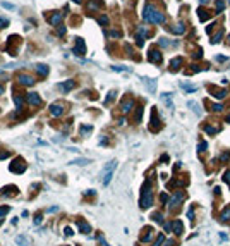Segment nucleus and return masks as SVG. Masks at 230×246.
<instances>
[{"instance_id": "nucleus-47", "label": "nucleus", "mask_w": 230, "mask_h": 246, "mask_svg": "<svg viewBox=\"0 0 230 246\" xmlns=\"http://www.w3.org/2000/svg\"><path fill=\"white\" fill-rule=\"evenodd\" d=\"M7 212H9V208H7V207H5V208H0V220H2V217L5 215Z\"/></svg>"}, {"instance_id": "nucleus-7", "label": "nucleus", "mask_w": 230, "mask_h": 246, "mask_svg": "<svg viewBox=\"0 0 230 246\" xmlns=\"http://www.w3.org/2000/svg\"><path fill=\"white\" fill-rule=\"evenodd\" d=\"M76 55H84L86 53V45H84V40L82 38H76V47L72 50Z\"/></svg>"}, {"instance_id": "nucleus-29", "label": "nucleus", "mask_w": 230, "mask_h": 246, "mask_svg": "<svg viewBox=\"0 0 230 246\" xmlns=\"http://www.w3.org/2000/svg\"><path fill=\"white\" fill-rule=\"evenodd\" d=\"M221 36H223V31H218L213 38H211V43L213 45H216V43H220V40H221Z\"/></svg>"}, {"instance_id": "nucleus-51", "label": "nucleus", "mask_w": 230, "mask_h": 246, "mask_svg": "<svg viewBox=\"0 0 230 246\" xmlns=\"http://www.w3.org/2000/svg\"><path fill=\"white\" fill-rule=\"evenodd\" d=\"M74 232H72V229L70 227H65V236H72Z\"/></svg>"}, {"instance_id": "nucleus-16", "label": "nucleus", "mask_w": 230, "mask_h": 246, "mask_svg": "<svg viewBox=\"0 0 230 246\" xmlns=\"http://www.w3.org/2000/svg\"><path fill=\"white\" fill-rule=\"evenodd\" d=\"M170 226H172V231H173L177 236H180V234L184 232V226H182L180 220H173V222H170Z\"/></svg>"}, {"instance_id": "nucleus-38", "label": "nucleus", "mask_w": 230, "mask_h": 246, "mask_svg": "<svg viewBox=\"0 0 230 246\" xmlns=\"http://www.w3.org/2000/svg\"><path fill=\"white\" fill-rule=\"evenodd\" d=\"M141 117H143V107H139L136 112V122H141Z\"/></svg>"}, {"instance_id": "nucleus-22", "label": "nucleus", "mask_w": 230, "mask_h": 246, "mask_svg": "<svg viewBox=\"0 0 230 246\" xmlns=\"http://www.w3.org/2000/svg\"><path fill=\"white\" fill-rule=\"evenodd\" d=\"M101 5H103V4H101L100 0H90V2H88V9H90V10L101 9Z\"/></svg>"}, {"instance_id": "nucleus-33", "label": "nucleus", "mask_w": 230, "mask_h": 246, "mask_svg": "<svg viewBox=\"0 0 230 246\" xmlns=\"http://www.w3.org/2000/svg\"><path fill=\"white\" fill-rule=\"evenodd\" d=\"M180 88H182V89H186V91H189V93L196 91V86H189V84H186V83H182V84H180Z\"/></svg>"}, {"instance_id": "nucleus-25", "label": "nucleus", "mask_w": 230, "mask_h": 246, "mask_svg": "<svg viewBox=\"0 0 230 246\" xmlns=\"http://www.w3.org/2000/svg\"><path fill=\"white\" fill-rule=\"evenodd\" d=\"M16 243H17L19 246H28V245H29L28 237H26V236H22V234H21V236H16Z\"/></svg>"}, {"instance_id": "nucleus-23", "label": "nucleus", "mask_w": 230, "mask_h": 246, "mask_svg": "<svg viewBox=\"0 0 230 246\" xmlns=\"http://www.w3.org/2000/svg\"><path fill=\"white\" fill-rule=\"evenodd\" d=\"M36 72H38L40 76L45 78V76L48 74V66H45V64H38V66H36Z\"/></svg>"}, {"instance_id": "nucleus-49", "label": "nucleus", "mask_w": 230, "mask_h": 246, "mask_svg": "<svg viewBox=\"0 0 230 246\" xmlns=\"http://www.w3.org/2000/svg\"><path fill=\"white\" fill-rule=\"evenodd\" d=\"M223 181H225V183H230V172H225V174H223Z\"/></svg>"}, {"instance_id": "nucleus-32", "label": "nucleus", "mask_w": 230, "mask_h": 246, "mask_svg": "<svg viewBox=\"0 0 230 246\" xmlns=\"http://www.w3.org/2000/svg\"><path fill=\"white\" fill-rule=\"evenodd\" d=\"M98 22H100L101 26H107V24H108V16H105V14L100 16V17H98Z\"/></svg>"}, {"instance_id": "nucleus-1", "label": "nucleus", "mask_w": 230, "mask_h": 246, "mask_svg": "<svg viewBox=\"0 0 230 246\" xmlns=\"http://www.w3.org/2000/svg\"><path fill=\"white\" fill-rule=\"evenodd\" d=\"M143 19L146 21V22L161 24V22L165 21V16H163V12H160V10L156 9L155 5L146 4V5H144V9H143Z\"/></svg>"}, {"instance_id": "nucleus-46", "label": "nucleus", "mask_w": 230, "mask_h": 246, "mask_svg": "<svg viewBox=\"0 0 230 246\" xmlns=\"http://www.w3.org/2000/svg\"><path fill=\"white\" fill-rule=\"evenodd\" d=\"M215 26H216V22H211L210 26H208V28H206V33H211V31L215 30Z\"/></svg>"}, {"instance_id": "nucleus-37", "label": "nucleus", "mask_w": 230, "mask_h": 246, "mask_svg": "<svg viewBox=\"0 0 230 246\" xmlns=\"http://www.w3.org/2000/svg\"><path fill=\"white\" fill-rule=\"evenodd\" d=\"M220 160H221V162H229V160H230V151H225V153H221Z\"/></svg>"}, {"instance_id": "nucleus-36", "label": "nucleus", "mask_w": 230, "mask_h": 246, "mask_svg": "<svg viewBox=\"0 0 230 246\" xmlns=\"http://www.w3.org/2000/svg\"><path fill=\"white\" fill-rule=\"evenodd\" d=\"M9 26V19L7 17H0V28H7Z\"/></svg>"}, {"instance_id": "nucleus-20", "label": "nucleus", "mask_w": 230, "mask_h": 246, "mask_svg": "<svg viewBox=\"0 0 230 246\" xmlns=\"http://www.w3.org/2000/svg\"><path fill=\"white\" fill-rule=\"evenodd\" d=\"M198 16H199V21H206V19H210L211 14H208V10L204 9V7H199L198 9Z\"/></svg>"}, {"instance_id": "nucleus-6", "label": "nucleus", "mask_w": 230, "mask_h": 246, "mask_svg": "<svg viewBox=\"0 0 230 246\" xmlns=\"http://www.w3.org/2000/svg\"><path fill=\"white\" fill-rule=\"evenodd\" d=\"M148 59H150V62H153V64H161L163 57H161V52H160V50L151 48L150 53H148Z\"/></svg>"}, {"instance_id": "nucleus-8", "label": "nucleus", "mask_w": 230, "mask_h": 246, "mask_svg": "<svg viewBox=\"0 0 230 246\" xmlns=\"http://www.w3.org/2000/svg\"><path fill=\"white\" fill-rule=\"evenodd\" d=\"M26 102H28L29 105L38 107V105H41V97L38 93H28V95H26Z\"/></svg>"}, {"instance_id": "nucleus-42", "label": "nucleus", "mask_w": 230, "mask_h": 246, "mask_svg": "<svg viewBox=\"0 0 230 246\" xmlns=\"http://www.w3.org/2000/svg\"><path fill=\"white\" fill-rule=\"evenodd\" d=\"M108 36H112V38H120V31H110Z\"/></svg>"}, {"instance_id": "nucleus-57", "label": "nucleus", "mask_w": 230, "mask_h": 246, "mask_svg": "<svg viewBox=\"0 0 230 246\" xmlns=\"http://www.w3.org/2000/svg\"><path fill=\"white\" fill-rule=\"evenodd\" d=\"M74 2H76V4H81V0H74Z\"/></svg>"}, {"instance_id": "nucleus-21", "label": "nucleus", "mask_w": 230, "mask_h": 246, "mask_svg": "<svg viewBox=\"0 0 230 246\" xmlns=\"http://www.w3.org/2000/svg\"><path fill=\"white\" fill-rule=\"evenodd\" d=\"M225 9V0H216L215 2V14H221Z\"/></svg>"}, {"instance_id": "nucleus-15", "label": "nucleus", "mask_w": 230, "mask_h": 246, "mask_svg": "<svg viewBox=\"0 0 230 246\" xmlns=\"http://www.w3.org/2000/svg\"><path fill=\"white\" fill-rule=\"evenodd\" d=\"M132 107H134V100H132V98L124 100V102H122V105H120V108H122V112H124V114L130 112V110H132Z\"/></svg>"}, {"instance_id": "nucleus-34", "label": "nucleus", "mask_w": 230, "mask_h": 246, "mask_svg": "<svg viewBox=\"0 0 230 246\" xmlns=\"http://www.w3.org/2000/svg\"><path fill=\"white\" fill-rule=\"evenodd\" d=\"M153 220L158 222V224H161V222H163V215H161V214H153Z\"/></svg>"}, {"instance_id": "nucleus-30", "label": "nucleus", "mask_w": 230, "mask_h": 246, "mask_svg": "<svg viewBox=\"0 0 230 246\" xmlns=\"http://www.w3.org/2000/svg\"><path fill=\"white\" fill-rule=\"evenodd\" d=\"M221 220H230V205L221 212Z\"/></svg>"}, {"instance_id": "nucleus-56", "label": "nucleus", "mask_w": 230, "mask_h": 246, "mask_svg": "<svg viewBox=\"0 0 230 246\" xmlns=\"http://www.w3.org/2000/svg\"><path fill=\"white\" fill-rule=\"evenodd\" d=\"M201 4H206V2H208V0H199Z\"/></svg>"}, {"instance_id": "nucleus-2", "label": "nucleus", "mask_w": 230, "mask_h": 246, "mask_svg": "<svg viewBox=\"0 0 230 246\" xmlns=\"http://www.w3.org/2000/svg\"><path fill=\"white\" fill-rule=\"evenodd\" d=\"M153 205V193H151V183L150 181H144V186H143V193H141V201L139 207L141 208H150Z\"/></svg>"}, {"instance_id": "nucleus-9", "label": "nucleus", "mask_w": 230, "mask_h": 246, "mask_svg": "<svg viewBox=\"0 0 230 246\" xmlns=\"http://www.w3.org/2000/svg\"><path fill=\"white\" fill-rule=\"evenodd\" d=\"M50 114L53 117H60L64 114V105L62 103H53V105H50Z\"/></svg>"}, {"instance_id": "nucleus-12", "label": "nucleus", "mask_w": 230, "mask_h": 246, "mask_svg": "<svg viewBox=\"0 0 230 246\" xmlns=\"http://www.w3.org/2000/svg\"><path fill=\"white\" fill-rule=\"evenodd\" d=\"M210 93L215 97V98H218V100H221V98H225V95H227V89H218V88H215V86H210Z\"/></svg>"}, {"instance_id": "nucleus-44", "label": "nucleus", "mask_w": 230, "mask_h": 246, "mask_svg": "<svg viewBox=\"0 0 230 246\" xmlns=\"http://www.w3.org/2000/svg\"><path fill=\"white\" fill-rule=\"evenodd\" d=\"M57 35H59V36H62V35H65V26H60L59 30H57Z\"/></svg>"}, {"instance_id": "nucleus-35", "label": "nucleus", "mask_w": 230, "mask_h": 246, "mask_svg": "<svg viewBox=\"0 0 230 246\" xmlns=\"http://www.w3.org/2000/svg\"><path fill=\"white\" fill-rule=\"evenodd\" d=\"M91 126H81V134H88V133H91Z\"/></svg>"}, {"instance_id": "nucleus-4", "label": "nucleus", "mask_w": 230, "mask_h": 246, "mask_svg": "<svg viewBox=\"0 0 230 246\" xmlns=\"http://www.w3.org/2000/svg\"><path fill=\"white\" fill-rule=\"evenodd\" d=\"M148 30L144 28V26H141L139 30L136 31V43H138V47H143V43H144V40L148 38Z\"/></svg>"}, {"instance_id": "nucleus-31", "label": "nucleus", "mask_w": 230, "mask_h": 246, "mask_svg": "<svg viewBox=\"0 0 230 246\" xmlns=\"http://www.w3.org/2000/svg\"><path fill=\"white\" fill-rule=\"evenodd\" d=\"M70 164H76V165H86V164H90V160H88V158H79V160H72Z\"/></svg>"}, {"instance_id": "nucleus-59", "label": "nucleus", "mask_w": 230, "mask_h": 246, "mask_svg": "<svg viewBox=\"0 0 230 246\" xmlns=\"http://www.w3.org/2000/svg\"><path fill=\"white\" fill-rule=\"evenodd\" d=\"M229 43H230V35H229Z\"/></svg>"}, {"instance_id": "nucleus-27", "label": "nucleus", "mask_w": 230, "mask_h": 246, "mask_svg": "<svg viewBox=\"0 0 230 246\" xmlns=\"http://www.w3.org/2000/svg\"><path fill=\"white\" fill-rule=\"evenodd\" d=\"M77 227L81 229V232H86V234H88V232L91 231L90 224H86V222H77Z\"/></svg>"}, {"instance_id": "nucleus-58", "label": "nucleus", "mask_w": 230, "mask_h": 246, "mask_svg": "<svg viewBox=\"0 0 230 246\" xmlns=\"http://www.w3.org/2000/svg\"><path fill=\"white\" fill-rule=\"evenodd\" d=\"M227 120H229V122H230V115H229V117H227Z\"/></svg>"}, {"instance_id": "nucleus-54", "label": "nucleus", "mask_w": 230, "mask_h": 246, "mask_svg": "<svg viewBox=\"0 0 230 246\" xmlns=\"http://www.w3.org/2000/svg\"><path fill=\"white\" fill-rule=\"evenodd\" d=\"M165 246H173V241H167V243H165Z\"/></svg>"}, {"instance_id": "nucleus-13", "label": "nucleus", "mask_w": 230, "mask_h": 246, "mask_svg": "<svg viewBox=\"0 0 230 246\" xmlns=\"http://www.w3.org/2000/svg\"><path fill=\"white\" fill-rule=\"evenodd\" d=\"M182 64H184V59H182V57H175V59L170 60V69L173 71V72H177Z\"/></svg>"}, {"instance_id": "nucleus-53", "label": "nucleus", "mask_w": 230, "mask_h": 246, "mask_svg": "<svg viewBox=\"0 0 230 246\" xmlns=\"http://www.w3.org/2000/svg\"><path fill=\"white\" fill-rule=\"evenodd\" d=\"M9 157V153H0V160H2V158H7Z\"/></svg>"}, {"instance_id": "nucleus-10", "label": "nucleus", "mask_w": 230, "mask_h": 246, "mask_svg": "<svg viewBox=\"0 0 230 246\" xmlns=\"http://www.w3.org/2000/svg\"><path fill=\"white\" fill-rule=\"evenodd\" d=\"M64 19V14L62 12H55V14H52L50 17H48V22H50L52 26H59L60 22Z\"/></svg>"}, {"instance_id": "nucleus-19", "label": "nucleus", "mask_w": 230, "mask_h": 246, "mask_svg": "<svg viewBox=\"0 0 230 246\" xmlns=\"http://www.w3.org/2000/svg\"><path fill=\"white\" fill-rule=\"evenodd\" d=\"M170 31L173 33V35H182V33H186V26H184V22H179V24L172 26Z\"/></svg>"}, {"instance_id": "nucleus-55", "label": "nucleus", "mask_w": 230, "mask_h": 246, "mask_svg": "<svg viewBox=\"0 0 230 246\" xmlns=\"http://www.w3.org/2000/svg\"><path fill=\"white\" fill-rule=\"evenodd\" d=\"M2 93H4V86H0V95H2Z\"/></svg>"}, {"instance_id": "nucleus-50", "label": "nucleus", "mask_w": 230, "mask_h": 246, "mask_svg": "<svg viewBox=\"0 0 230 246\" xmlns=\"http://www.w3.org/2000/svg\"><path fill=\"white\" fill-rule=\"evenodd\" d=\"M160 198H161V201H163V203H167V201H168V195H167V193H163Z\"/></svg>"}, {"instance_id": "nucleus-3", "label": "nucleus", "mask_w": 230, "mask_h": 246, "mask_svg": "<svg viewBox=\"0 0 230 246\" xmlns=\"http://www.w3.org/2000/svg\"><path fill=\"white\" fill-rule=\"evenodd\" d=\"M115 169H117V160H112V162H108L105 165V169H103V186H108L110 184Z\"/></svg>"}, {"instance_id": "nucleus-41", "label": "nucleus", "mask_w": 230, "mask_h": 246, "mask_svg": "<svg viewBox=\"0 0 230 246\" xmlns=\"http://www.w3.org/2000/svg\"><path fill=\"white\" fill-rule=\"evenodd\" d=\"M198 148H199V151H204V150L208 148V143H206V141H201L199 146H198Z\"/></svg>"}, {"instance_id": "nucleus-24", "label": "nucleus", "mask_w": 230, "mask_h": 246, "mask_svg": "<svg viewBox=\"0 0 230 246\" xmlns=\"http://www.w3.org/2000/svg\"><path fill=\"white\" fill-rule=\"evenodd\" d=\"M14 103H16L17 110H22V105H24V98H22L21 95H14Z\"/></svg>"}, {"instance_id": "nucleus-5", "label": "nucleus", "mask_w": 230, "mask_h": 246, "mask_svg": "<svg viewBox=\"0 0 230 246\" xmlns=\"http://www.w3.org/2000/svg\"><path fill=\"white\" fill-rule=\"evenodd\" d=\"M182 200H184V193H182V191H177V193H173V195L170 196V200H168L167 205H168V208H175Z\"/></svg>"}, {"instance_id": "nucleus-52", "label": "nucleus", "mask_w": 230, "mask_h": 246, "mask_svg": "<svg viewBox=\"0 0 230 246\" xmlns=\"http://www.w3.org/2000/svg\"><path fill=\"white\" fill-rule=\"evenodd\" d=\"M216 60H218V62H223V60H227V57H223V55H218V57H216Z\"/></svg>"}, {"instance_id": "nucleus-28", "label": "nucleus", "mask_w": 230, "mask_h": 246, "mask_svg": "<svg viewBox=\"0 0 230 246\" xmlns=\"http://www.w3.org/2000/svg\"><path fill=\"white\" fill-rule=\"evenodd\" d=\"M204 131H206L208 134H216V133H220V128H215V126H204Z\"/></svg>"}, {"instance_id": "nucleus-45", "label": "nucleus", "mask_w": 230, "mask_h": 246, "mask_svg": "<svg viewBox=\"0 0 230 246\" xmlns=\"http://www.w3.org/2000/svg\"><path fill=\"white\" fill-rule=\"evenodd\" d=\"M150 239H151V232H148V234H146L144 237H141V241H143V243H148Z\"/></svg>"}, {"instance_id": "nucleus-18", "label": "nucleus", "mask_w": 230, "mask_h": 246, "mask_svg": "<svg viewBox=\"0 0 230 246\" xmlns=\"http://www.w3.org/2000/svg\"><path fill=\"white\" fill-rule=\"evenodd\" d=\"M161 100L165 102V105L170 108V110H173V102H172V93H161L160 95Z\"/></svg>"}, {"instance_id": "nucleus-14", "label": "nucleus", "mask_w": 230, "mask_h": 246, "mask_svg": "<svg viewBox=\"0 0 230 246\" xmlns=\"http://www.w3.org/2000/svg\"><path fill=\"white\" fill-rule=\"evenodd\" d=\"M74 86H76V83H74L72 79H69V81H65V83H60L59 89H60V91H64V93H67V91H70Z\"/></svg>"}, {"instance_id": "nucleus-17", "label": "nucleus", "mask_w": 230, "mask_h": 246, "mask_svg": "<svg viewBox=\"0 0 230 246\" xmlns=\"http://www.w3.org/2000/svg\"><path fill=\"white\" fill-rule=\"evenodd\" d=\"M141 79L144 81V84L148 86V89L151 93H156V79H151V78H141Z\"/></svg>"}, {"instance_id": "nucleus-26", "label": "nucleus", "mask_w": 230, "mask_h": 246, "mask_svg": "<svg viewBox=\"0 0 230 246\" xmlns=\"http://www.w3.org/2000/svg\"><path fill=\"white\" fill-rule=\"evenodd\" d=\"M189 107H192V112H194V114H198V115H201V114H203L199 103H196V102H189Z\"/></svg>"}, {"instance_id": "nucleus-11", "label": "nucleus", "mask_w": 230, "mask_h": 246, "mask_svg": "<svg viewBox=\"0 0 230 246\" xmlns=\"http://www.w3.org/2000/svg\"><path fill=\"white\" fill-rule=\"evenodd\" d=\"M17 81H19L21 84H24V86H33L34 84V79L28 76V74H19L17 76Z\"/></svg>"}, {"instance_id": "nucleus-43", "label": "nucleus", "mask_w": 230, "mask_h": 246, "mask_svg": "<svg viewBox=\"0 0 230 246\" xmlns=\"http://www.w3.org/2000/svg\"><path fill=\"white\" fill-rule=\"evenodd\" d=\"M211 108H213L215 112H221V110H223V107H221L220 103H215V105H213V107H211Z\"/></svg>"}, {"instance_id": "nucleus-48", "label": "nucleus", "mask_w": 230, "mask_h": 246, "mask_svg": "<svg viewBox=\"0 0 230 246\" xmlns=\"http://www.w3.org/2000/svg\"><path fill=\"white\" fill-rule=\"evenodd\" d=\"M41 220H43V219H41V215H36V217H34V224H36V226H40Z\"/></svg>"}, {"instance_id": "nucleus-39", "label": "nucleus", "mask_w": 230, "mask_h": 246, "mask_svg": "<svg viewBox=\"0 0 230 246\" xmlns=\"http://www.w3.org/2000/svg\"><path fill=\"white\" fill-rule=\"evenodd\" d=\"M158 43H160L161 47H170V41H168L167 38H160L158 40Z\"/></svg>"}, {"instance_id": "nucleus-40", "label": "nucleus", "mask_w": 230, "mask_h": 246, "mask_svg": "<svg viewBox=\"0 0 230 246\" xmlns=\"http://www.w3.org/2000/svg\"><path fill=\"white\" fill-rule=\"evenodd\" d=\"M163 241H165V236H163V234H158V239L155 241V245H153V246H160Z\"/></svg>"}]
</instances>
